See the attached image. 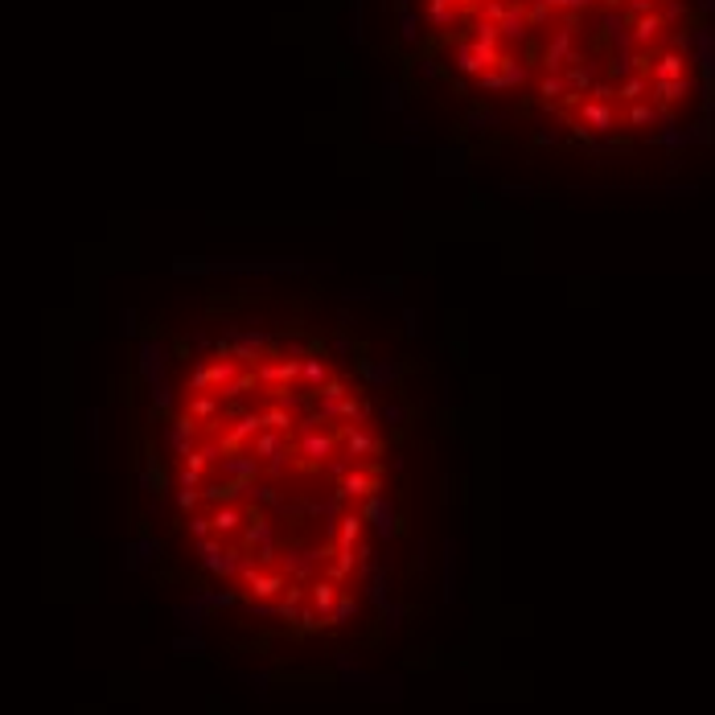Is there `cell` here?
<instances>
[{
  "instance_id": "1",
  "label": "cell",
  "mask_w": 715,
  "mask_h": 715,
  "mask_svg": "<svg viewBox=\"0 0 715 715\" xmlns=\"http://www.w3.org/2000/svg\"><path fill=\"white\" fill-rule=\"evenodd\" d=\"M173 498L202 568L292 633L358 613L387 535L391 444L366 383L313 333H231L181 370Z\"/></svg>"
},
{
  "instance_id": "2",
  "label": "cell",
  "mask_w": 715,
  "mask_h": 715,
  "mask_svg": "<svg viewBox=\"0 0 715 715\" xmlns=\"http://www.w3.org/2000/svg\"><path fill=\"white\" fill-rule=\"evenodd\" d=\"M436 66L588 144L662 140L699 91L687 0H420Z\"/></svg>"
}]
</instances>
